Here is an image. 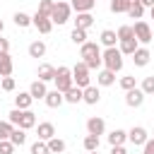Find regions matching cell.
<instances>
[{
	"label": "cell",
	"instance_id": "cell-1",
	"mask_svg": "<svg viewBox=\"0 0 154 154\" xmlns=\"http://www.w3.org/2000/svg\"><path fill=\"white\" fill-rule=\"evenodd\" d=\"M79 55H82V63H84L89 70H99V67L103 65V63H101V48H99L96 41H84Z\"/></svg>",
	"mask_w": 154,
	"mask_h": 154
},
{
	"label": "cell",
	"instance_id": "cell-2",
	"mask_svg": "<svg viewBox=\"0 0 154 154\" xmlns=\"http://www.w3.org/2000/svg\"><path fill=\"white\" fill-rule=\"evenodd\" d=\"M7 116H10L7 120H10L12 125L22 128V130H29V128L36 125V113H34V111H19V108H12Z\"/></svg>",
	"mask_w": 154,
	"mask_h": 154
},
{
	"label": "cell",
	"instance_id": "cell-3",
	"mask_svg": "<svg viewBox=\"0 0 154 154\" xmlns=\"http://www.w3.org/2000/svg\"><path fill=\"white\" fill-rule=\"evenodd\" d=\"M101 63L106 65V70L118 72V70H123V53L118 48H106L101 53Z\"/></svg>",
	"mask_w": 154,
	"mask_h": 154
},
{
	"label": "cell",
	"instance_id": "cell-4",
	"mask_svg": "<svg viewBox=\"0 0 154 154\" xmlns=\"http://www.w3.org/2000/svg\"><path fill=\"white\" fill-rule=\"evenodd\" d=\"M53 82H55V89H58L60 94H65V91L75 84V82H72V70H70V67H65V65H60V67L55 70Z\"/></svg>",
	"mask_w": 154,
	"mask_h": 154
},
{
	"label": "cell",
	"instance_id": "cell-5",
	"mask_svg": "<svg viewBox=\"0 0 154 154\" xmlns=\"http://www.w3.org/2000/svg\"><path fill=\"white\" fill-rule=\"evenodd\" d=\"M72 82H75V87H79V89H87V87H89L91 77H89V67H87L84 63H77V65L72 67Z\"/></svg>",
	"mask_w": 154,
	"mask_h": 154
},
{
	"label": "cell",
	"instance_id": "cell-6",
	"mask_svg": "<svg viewBox=\"0 0 154 154\" xmlns=\"http://www.w3.org/2000/svg\"><path fill=\"white\" fill-rule=\"evenodd\" d=\"M70 12L72 7L67 2H53V12H51V22L53 24H65L70 19Z\"/></svg>",
	"mask_w": 154,
	"mask_h": 154
},
{
	"label": "cell",
	"instance_id": "cell-7",
	"mask_svg": "<svg viewBox=\"0 0 154 154\" xmlns=\"http://www.w3.org/2000/svg\"><path fill=\"white\" fill-rule=\"evenodd\" d=\"M132 31H135V38H137V43H149L152 41V29H149V24L147 22H135V26H132Z\"/></svg>",
	"mask_w": 154,
	"mask_h": 154
},
{
	"label": "cell",
	"instance_id": "cell-8",
	"mask_svg": "<svg viewBox=\"0 0 154 154\" xmlns=\"http://www.w3.org/2000/svg\"><path fill=\"white\" fill-rule=\"evenodd\" d=\"M31 24L41 31V34H48L51 29H53V22H51V17H46V14H41V12H36L34 17H31Z\"/></svg>",
	"mask_w": 154,
	"mask_h": 154
},
{
	"label": "cell",
	"instance_id": "cell-9",
	"mask_svg": "<svg viewBox=\"0 0 154 154\" xmlns=\"http://www.w3.org/2000/svg\"><path fill=\"white\" fill-rule=\"evenodd\" d=\"M125 103L130 106V108H140L142 103H144V94H142V89H130V91H125Z\"/></svg>",
	"mask_w": 154,
	"mask_h": 154
},
{
	"label": "cell",
	"instance_id": "cell-10",
	"mask_svg": "<svg viewBox=\"0 0 154 154\" xmlns=\"http://www.w3.org/2000/svg\"><path fill=\"white\" fill-rule=\"evenodd\" d=\"M82 101L84 103H89V106H94V103H99L101 101V91H99V87H87V89H82Z\"/></svg>",
	"mask_w": 154,
	"mask_h": 154
},
{
	"label": "cell",
	"instance_id": "cell-11",
	"mask_svg": "<svg viewBox=\"0 0 154 154\" xmlns=\"http://www.w3.org/2000/svg\"><path fill=\"white\" fill-rule=\"evenodd\" d=\"M128 140H130V142H132L135 147H142V144H144V142H147L149 137H147V130L137 125V128H132V130L128 132Z\"/></svg>",
	"mask_w": 154,
	"mask_h": 154
},
{
	"label": "cell",
	"instance_id": "cell-12",
	"mask_svg": "<svg viewBox=\"0 0 154 154\" xmlns=\"http://www.w3.org/2000/svg\"><path fill=\"white\" fill-rule=\"evenodd\" d=\"M103 130H106L103 118L94 116V118H89V120H87V132H89V135H103Z\"/></svg>",
	"mask_w": 154,
	"mask_h": 154
},
{
	"label": "cell",
	"instance_id": "cell-13",
	"mask_svg": "<svg viewBox=\"0 0 154 154\" xmlns=\"http://www.w3.org/2000/svg\"><path fill=\"white\" fill-rule=\"evenodd\" d=\"M149 58H152V53H149L144 46H140V48L132 53V60H135V65H137V67H144V65L149 63Z\"/></svg>",
	"mask_w": 154,
	"mask_h": 154
},
{
	"label": "cell",
	"instance_id": "cell-14",
	"mask_svg": "<svg viewBox=\"0 0 154 154\" xmlns=\"http://www.w3.org/2000/svg\"><path fill=\"white\" fill-rule=\"evenodd\" d=\"M31 94L29 91H19L17 96H14V108H19V111H29V106H31Z\"/></svg>",
	"mask_w": 154,
	"mask_h": 154
},
{
	"label": "cell",
	"instance_id": "cell-15",
	"mask_svg": "<svg viewBox=\"0 0 154 154\" xmlns=\"http://www.w3.org/2000/svg\"><path fill=\"white\" fill-rule=\"evenodd\" d=\"M38 79L41 82H53V77H55V67L53 65H48V63H43V65H38Z\"/></svg>",
	"mask_w": 154,
	"mask_h": 154
},
{
	"label": "cell",
	"instance_id": "cell-16",
	"mask_svg": "<svg viewBox=\"0 0 154 154\" xmlns=\"http://www.w3.org/2000/svg\"><path fill=\"white\" fill-rule=\"evenodd\" d=\"M29 94H31V99H46V94H48V89H46V82L36 79V82L29 87Z\"/></svg>",
	"mask_w": 154,
	"mask_h": 154
},
{
	"label": "cell",
	"instance_id": "cell-17",
	"mask_svg": "<svg viewBox=\"0 0 154 154\" xmlns=\"http://www.w3.org/2000/svg\"><path fill=\"white\" fill-rule=\"evenodd\" d=\"M43 101H46V106H48V108H58V106L65 101V96H63L58 89H53V91H48V94H46V99H43Z\"/></svg>",
	"mask_w": 154,
	"mask_h": 154
},
{
	"label": "cell",
	"instance_id": "cell-18",
	"mask_svg": "<svg viewBox=\"0 0 154 154\" xmlns=\"http://www.w3.org/2000/svg\"><path fill=\"white\" fill-rule=\"evenodd\" d=\"M51 137H55L53 123H38V140H41V142H48Z\"/></svg>",
	"mask_w": 154,
	"mask_h": 154
},
{
	"label": "cell",
	"instance_id": "cell-19",
	"mask_svg": "<svg viewBox=\"0 0 154 154\" xmlns=\"http://www.w3.org/2000/svg\"><path fill=\"white\" fill-rule=\"evenodd\" d=\"M12 58L10 53H0V77H10L12 75Z\"/></svg>",
	"mask_w": 154,
	"mask_h": 154
},
{
	"label": "cell",
	"instance_id": "cell-20",
	"mask_svg": "<svg viewBox=\"0 0 154 154\" xmlns=\"http://www.w3.org/2000/svg\"><path fill=\"white\" fill-rule=\"evenodd\" d=\"M94 5H96V0H72V10H77V14H82V12H91L94 10Z\"/></svg>",
	"mask_w": 154,
	"mask_h": 154
},
{
	"label": "cell",
	"instance_id": "cell-21",
	"mask_svg": "<svg viewBox=\"0 0 154 154\" xmlns=\"http://www.w3.org/2000/svg\"><path fill=\"white\" fill-rule=\"evenodd\" d=\"M91 24H94V17H91L89 12H82V14H77V19H75V29H84V31H87Z\"/></svg>",
	"mask_w": 154,
	"mask_h": 154
},
{
	"label": "cell",
	"instance_id": "cell-22",
	"mask_svg": "<svg viewBox=\"0 0 154 154\" xmlns=\"http://www.w3.org/2000/svg\"><path fill=\"white\" fill-rule=\"evenodd\" d=\"M137 48H140V46H137V38H125V41H120V48H118V51H120L123 55H132Z\"/></svg>",
	"mask_w": 154,
	"mask_h": 154
},
{
	"label": "cell",
	"instance_id": "cell-23",
	"mask_svg": "<svg viewBox=\"0 0 154 154\" xmlns=\"http://www.w3.org/2000/svg\"><path fill=\"white\" fill-rule=\"evenodd\" d=\"M96 82H99L101 87H111V84L116 82V72H111V70H101V72L96 75Z\"/></svg>",
	"mask_w": 154,
	"mask_h": 154
},
{
	"label": "cell",
	"instance_id": "cell-24",
	"mask_svg": "<svg viewBox=\"0 0 154 154\" xmlns=\"http://www.w3.org/2000/svg\"><path fill=\"white\" fill-rule=\"evenodd\" d=\"M63 96H65V101H67V103H79V101H82V89L72 84V87H70Z\"/></svg>",
	"mask_w": 154,
	"mask_h": 154
},
{
	"label": "cell",
	"instance_id": "cell-25",
	"mask_svg": "<svg viewBox=\"0 0 154 154\" xmlns=\"http://www.w3.org/2000/svg\"><path fill=\"white\" fill-rule=\"evenodd\" d=\"M125 140H128V132H125V130H113V132L108 135V144H111V147H120Z\"/></svg>",
	"mask_w": 154,
	"mask_h": 154
},
{
	"label": "cell",
	"instance_id": "cell-26",
	"mask_svg": "<svg viewBox=\"0 0 154 154\" xmlns=\"http://www.w3.org/2000/svg\"><path fill=\"white\" fill-rule=\"evenodd\" d=\"M46 144H48V152H51V154H63V152H65V147H67L60 137H51Z\"/></svg>",
	"mask_w": 154,
	"mask_h": 154
},
{
	"label": "cell",
	"instance_id": "cell-27",
	"mask_svg": "<svg viewBox=\"0 0 154 154\" xmlns=\"http://www.w3.org/2000/svg\"><path fill=\"white\" fill-rule=\"evenodd\" d=\"M116 41H118L116 31H111V29H103V31H101V43H103L106 48H116Z\"/></svg>",
	"mask_w": 154,
	"mask_h": 154
},
{
	"label": "cell",
	"instance_id": "cell-28",
	"mask_svg": "<svg viewBox=\"0 0 154 154\" xmlns=\"http://www.w3.org/2000/svg\"><path fill=\"white\" fill-rule=\"evenodd\" d=\"M29 55H31V58H43V55H46V43H43V41L29 43Z\"/></svg>",
	"mask_w": 154,
	"mask_h": 154
},
{
	"label": "cell",
	"instance_id": "cell-29",
	"mask_svg": "<svg viewBox=\"0 0 154 154\" xmlns=\"http://www.w3.org/2000/svg\"><path fill=\"white\" fill-rule=\"evenodd\" d=\"M10 142H12L14 147H22V144L26 142V130H22V128H14V130H12V135H10Z\"/></svg>",
	"mask_w": 154,
	"mask_h": 154
},
{
	"label": "cell",
	"instance_id": "cell-30",
	"mask_svg": "<svg viewBox=\"0 0 154 154\" xmlns=\"http://www.w3.org/2000/svg\"><path fill=\"white\" fill-rule=\"evenodd\" d=\"M99 142H101L99 135H87L84 137V149L87 152H99Z\"/></svg>",
	"mask_w": 154,
	"mask_h": 154
},
{
	"label": "cell",
	"instance_id": "cell-31",
	"mask_svg": "<svg viewBox=\"0 0 154 154\" xmlns=\"http://www.w3.org/2000/svg\"><path fill=\"white\" fill-rule=\"evenodd\" d=\"M130 2L128 0H111V12L113 14H120V12H128Z\"/></svg>",
	"mask_w": 154,
	"mask_h": 154
},
{
	"label": "cell",
	"instance_id": "cell-32",
	"mask_svg": "<svg viewBox=\"0 0 154 154\" xmlns=\"http://www.w3.org/2000/svg\"><path fill=\"white\" fill-rule=\"evenodd\" d=\"M12 130H14V125L10 120H0V140H10Z\"/></svg>",
	"mask_w": 154,
	"mask_h": 154
},
{
	"label": "cell",
	"instance_id": "cell-33",
	"mask_svg": "<svg viewBox=\"0 0 154 154\" xmlns=\"http://www.w3.org/2000/svg\"><path fill=\"white\" fill-rule=\"evenodd\" d=\"M128 14H130L132 19H142V14H144V7H142V2H135V5H130V7H128Z\"/></svg>",
	"mask_w": 154,
	"mask_h": 154
},
{
	"label": "cell",
	"instance_id": "cell-34",
	"mask_svg": "<svg viewBox=\"0 0 154 154\" xmlns=\"http://www.w3.org/2000/svg\"><path fill=\"white\" fill-rule=\"evenodd\" d=\"M14 24L22 26V29H26V26L31 24V17H29L26 12H17V14H14Z\"/></svg>",
	"mask_w": 154,
	"mask_h": 154
},
{
	"label": "cell",
	"instance_id": "cell-35",
	"mask_svg": "<svg viewBox=\"0 0 154 154\" xmlns=\"http://www.w3.org/2000/svg\"><path fill=\"white\" fill-rule=\"evenodd\" d=\"M116 36H118V41H125V38H135V31H132V26H128V24H125V26H120V29H118V34H116Z\"/></svg>",
	"mask_w": 154,
	"mask_h": 154
},
{
	"label": "cell",
	"instance_id": "cell-36",
	"mask_svg": "<svg viewBox=\"0 0 154 154\" xmlns=\"http://www.w3.org/2000/svg\"><path fill=\"white\" fill-rule=\"evenodd\" d=\"M70 38H72V43H84L87 41V31L84 29H72V34H70Z\"/></svg>",
	"mask_w": 154,
	"mask_h": 154
},
{
	"label": "cell",
	"instance_id": "cell-37",
	"mask_svg": "<svg viewBox=\"0 0 154 154\" xmlns=\"http://www.w3.org/2000/svg\"><path fill=\"white\" fill-rule=\"evenodd\" d=\"M140 89H142V94H144V96H147V94H154V75H152V77H144Z\"/></svg>",
	"mask_w": 154,
	"mask_h": 154
},
{
	"label": "cell",
	"instance_id": "cell-38",
	"mask_svg": "<svg viewBox=\"0 0 154 154\" xmlns=\"http://www.w3.org/2000/svg\"><path fill=\"white\" fill-rule=\"evenodd\" d=\"M36 12H41V14L51 17V12H53V0H41V2H38V10H36Z\"/></svg>",
	"mask_w": 154,
	"mask_h": 154
},
{
	"label": "cell",
	"instance_id": "cell-39",
	"mask_svg": "<svg viewBox=\"0 0 154 154\" xmlns=\"http://www.w3.org/2000/svg\"><path fill=\"white\" fill-rule=\"evenodd\" d=\"M31 154H51V152H48V144H46V142L36 140V142L31 144Z\"/></svg>",
	"mask_w": 154,
	"mask_h": 154
},
{
	"label": "cell",
	"instance_id": "cell-40",
	"mask_svg": "<svg viewBox=\"0 0 154 154\" xmlns=\"http://www.w3.org/2000/svg\"><path fill=\"white\" fill-rule=\"evenodd\" d=\"M14 152V144L10 140H0V154H12Z\"/></svg>",
	"mask_w": 154,
	"mask_h": 154
},
{
	"label": "cell",
	"instance_id": "cell-41",
	"mask_svg": "<svg viewBox=\"0 0 154 154\" xmlns=\"http://www.w3.org/2000/svg\"><path fill=\"white\" fill-rule=\"evenodd\" d=\"M120 87H123L125 91L135 89V87H137V84H135V77H123V79H120Z\"/></svg>",
	"mask_w": 154,
	"mask_h": 154
},
{
	"label": "cell",
	"instance_id": "cell-42",
	"mask_svg": "<svg viewBox=\"0 0 154 154\" xmlns=\"http://www.w3.org/2000/svg\"><path fill=\"white\" fill-rule=\"evenodd\" d=\"M0 87H2L5 91H12V89H14V79H12V77H2V82H0Z\"/></svg>",
	"mask_w": 154,
	"mask_h": 154
},
{
	"label": "cell",
	"instance_id": "cell-43",
	"mask_svg": "<svg viewBox=\"0 0 154 154\" xmlns=\"http://www.w3.org/2000/svg\"><path fill=\"white\" fill-rule=\"evenodd\" d=\"M142 154H154V140H147L142 144Z\"/></svg>",
	"mask_w": 154,
	"mask_h": 154
},
{
	"label": "cell",
	"instance_id": "cell-44",
	"mask_svg": "<svg viewBox=\"0 0 154 154\" xmlns=\"http://www.w3.org/2000/svg\"><path fill=\"white\" fill-rule=\"evenodd\" d=\"M7 51H10V41L0 36V53H7Z\"/></svg>",
	"mask_w": 154,
	"mask_h": 154
},
{
	"label": "cell",
	"instance_id": "cell-45",
	"mask_svg": "<svg viewBox=\"0 0 154 154\" xmlns=\"http://www.w3.org/2000/svg\"><path fill=\"white\" fill-rule=\"evenodd\" d=\"M111 154H128V152H125V147L120 144V147H111Z\"/></svg>",
	"mask_w": 154,
	"mask_h": 154
},
{
	"label": "cell",
	"instance_id": "cell-46",
	"mask_svg": "<svg viewBox=\"0 0 154 154\" xmlns=\"http://www.w3.org/2000/svg\"><path fill=\"white\" fill-rule=\"evenodd\" d=\"M142 2V7H154V0H140Z\"/></svg>",
	"mask_w": 154,
	"mask_h": 154
},
{
	"label": "cell",
	"instance_id": "cell-47",
	"mask_svg": "<svg viewBox=\"0 0 154 154\" xmlns=\"http://www.w3.org/2000/svg\"><path fill=\"white\" fill-rule=\"evenodd\" d=\"M2 29H5V24H2V19H0V34H2Z\"/></svg>",
	"mask_w": 154,
	"mask_h": 154
},
{
	"label": "cell",
	"instance_id": "cell-48",
	"mask_svg": "<svg viewBox=\"0 0 154 154\" xmlns=\"http://www.w3.org/2000/svg\"><path fill=\"white\" fill-rule=\"evenodd\" d=\"M128 2H130V5H135V2H140V0H128Z\"/></svg>",
	"mask_w": 154,
	"mask_h": 154
},
{
	"label": "cell",
	"instance_id": "cell-49",
	"mask_svg": "<svg viewBox=\"0 0 154 154\" xmlns=\"http://www.w3.org/2000/svg\"><path fill=\"white\" fill-rule=\"evenodd\" d=\"M152 19H154V7H152Z\"/></svg>",
	"mask_w": 154,
	"mask_h": 154
},
{
	"label": "cell",
	"instance_id": "cell-50",
	"mask_svg": "<svg viewBox=\"0 0 154 154\" xmlns=\"http://www.w3.org/2000/svg\"><path fill=\"white\" fill-rule=\"evenodd\" d=\"M89 154H99V152H89Z\"/></svg>",
	"mask_w": 154,
	"mask_h": 154
}]
</instances>
